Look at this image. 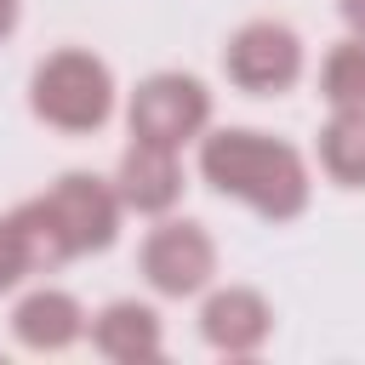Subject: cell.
<instances>
[{"instance_id": "cell-2", "label": "cell", "mask_w": 365, "mask_h": 365, "mask_svg": "<svg viewBox=\"0 0 365 365\" xmlns=\"http://www.w3.org/2000/svg\"><path fill=\"white\" fill-rule=\"evenodd\" d=\"M29 108L57 131H97L114 114V74L91 51H51L29 80Z\"/></svg>"}, {"instance_id": "cell-14", "label": "cell", "mask_w": 365, "mask_h": 365, "mask_svg": "<svg viewBox=\"0 0 365 365\" xmlns=\"http://www.w3.org/2000/svg\"><path fill=\"white\" fill-rule=\"evenodd\" d=\"M23 274H29V257H23V245H17L11 217H0V291H11Z\"/></svg>"}, {"instance_id": "cell-1", "label": "cell", "mask_w": 365, "mask_h": 365, "mask_svg": "<svg viewBox=\"0 0 365 365\" xmlns=\"http://www.w3.org/2000/svg\"><path fill=\"white\" fill-rule=\"evenodd\" d=\"M200 177L268 222H291L308 211L302 154L268 131H251V125H222V131L200 137Z\"/></svg>"}, {"instance_id": "cell-13", "label": "cell", "mask_w": 365, "mask_h": 365, "mask_svg": "<svg viewBox=\"0 0 365 365\" xmlns=\"http://www.w3.org/2000/svg\"><path fill=\"white\" fill-rule=\"evenodd\" d=\"M319 97H325L331 108H365V40H359V34L325 51Z\"/></svg>"}, {"instance_id": "cell-6", "label": "cell", "mask_w": 365, "mask_h": 365, "mask_svg": "<svg viewBox=\"0 0 365 365\" xmlns=\"http://www.w3.org/2000/svg\"><path fill=\"white\" fill-rule=\"evenodd\" d=\"M46 205L68 240L74 257H91V251H108L114 234H120V188L91 177V171H63L51 188H46Z\"/></svg>"}, {"instance_id": "cell-15", "label": "cell", "mask_w": 365, "mask_h": 365, "mask_svg": "<svg viewBox=\"0 0 365 365\" xmlns=\"http://www.w3.org/2000/svg\"><path fill=\"white\" fill-rule=\"evenodd\" d=\"M336 11H342V23L365 40V0H336Z\"/></svg>"}, {"instance_id": "cell-5", "label": "cell", "mask_w": 365, "mask_h": 365, "mask_svg": "<svg viewBox=\"0 0 365 365\" xmlns=\"http://www.w3.org/2000/svg\"><path fill=\"white\" fill-rule=\"evenodd\" d=\"M222 68H228V80H234L240 91H251V97L291 91V86L302 80V40H297V29L268 23V17H262V23H245V29L228 40Z\"/></svg>"}, {"instance_id": "cell-10", "label": "cell", "mask_w": 365, "mask_h": 365, "mask_svg": "<svg viewBox=\"0 0 365 365\" xmlns=\"http://www.w3.org/2000/svg\"><path fill=\"white\" fill-rule=\"evenodd\" d=\"M91 348L103 359H120V365H137V359H160V314L148 302H108L97 319H91Z\"/></svg>"}, {"instance_id": "cell-9", "label": "cell", "mask_w": 365, "mask_h": 365, "mask_svg": "<svg viewBox=\"0 0 365 365\" xmlns=\"http://www.w3.org/2000/svg\"><path fill=\"white\" fill-rule=\"evenodd\" d=\"M11 336H17L23 348H34V354H63L68 342L86 336V308H80L68 291L40 285V291H29V297L11 308Z\"/></svg>"}, {"instance_id": "cell-4", "label": "cell", "mask_w": 365, "mask_h": 365, "mask_svg": "<svg viewBox=\"0 0 365 365\" xmlns=\"http://www.w3.org/2000/svg\"><path fill=\"white\" fill-rule=\"evenodd\" d=\"M137 268H143V279H148L160 297H194V291H205L211 274H217V245H211V234H205L200 222L177 217V222L148 228V240H143V251H137Z\"/></svg>"}, {"instance_id": "cell-11", "label": "cell", "mask_w": 365, "mask_h": 365, "mask_svg": "<svg viewBox=\"0 0 365 365\" xmlns=\"http://www.w3.org/2000/svg\"><path fill=\"white\" fill-rule=\"evenodd\" d=\"M319 165L342 188H365V108H336L319 131Z\"/></svg>"}, {"instance_id": "cell-12", "label": "cell", "mask_w": 365, "mask_h": 365, "mask_svg": "<svg viewBox=\"0 0 365 365\" xmlns=\"http://www.w3.org/2000/svg\"><path fill=\"white\" fill-rule=\"evenodd\" d=\"M11 228H17V245H23V257H29V274L63 268V262L74 257L68 240H63V228H57V217H51V205H46V194H40V200H23V205L11 211Z\"/></svg>"}, {"instance_id": "cell-7", "label": "cell", "mask_w": 365, "mask_h": 365, "mask_svg": "<svg viewBox=\"0 0 365 365\" xmlns=\"http://www.w3.org/2000/svg\"><path fill=\"white\" fill-rule=\"evenodd\" d=\"M114 188H120V205H125V211H137V217H165V211L177 205V194H182L177 148H160V143L131 137V148L120 154Z\"/></svg>"}, {"instance_id": "cell-8", "label": "cell", "mask_w": 365, "mask_h": 365, "mask_svg": "<svg viewBox=\"0 0 365 365\" xmlns=\"http://www.w3.org/2000/svg\"><path fill=\"white\" fill-rule=\"evenodd\" d=\"M274 331V308L262 302V291L251 285H228V291H211L205 308H200V336L217 348V354H257Z\"/></svg>"}, {"instance_id": "cell-3", "label": "cell", "mask_w": 365, "mask_h": 365, "mask_svg": "<svg viewBox=\"0 0 365 365\" xmlns=\"http://www.w3.org/2000/svg\"><path fill=\"white\" fill-rule=\"evenodd\" d=\"M131 137L160 143V148H182L211 125V91L194 74H148L131 91Z\"/></svg>"}, {"instance_id": "cell-16", "label": "cell", "mask_w": 365, "mask_h": 365, "mask_svg": "<svg viewBox=\"0 0 365 365\" xmlns=\"http://www.w3.org/2000/svg\"><path fill=\"white\" fill-rule=\"evenodd\" d=\"M17 11H23V6H17V0H0V40H6V34H11V29H17Z\"/></svg>"}]
</instances>
